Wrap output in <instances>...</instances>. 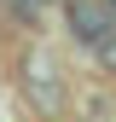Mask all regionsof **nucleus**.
Segmentation results:
<instances>
[{"label":"nucleus","instance_id":"f03ea898","mask_svg":"<svg viewBox=\"0 0 116 122\" xmlns=\"http://www.w3.org/2000/svg\"><path fill=\"white\" fill-rule=\"evenodd\" d=\"M99 58H105V64H110V70H116V35H110V41H105V47H99Z\"/></svg>","mask_w":116,"mask_h":122},{"label":"nucleus","instance_id":"f257e3e1","mask_svg":"<svg viewBox=\"0 0 116 122\" xmlns=\"http://www.w3.org/2000/svg\"><path fill=\"white\" fill-rule=\"evenodd\" d=\"M70 23H76V35H81L93 52L116 35V12H110V0H70Z\"/></svg>","mask_w":116,"mask_h":122}]
</instances>
